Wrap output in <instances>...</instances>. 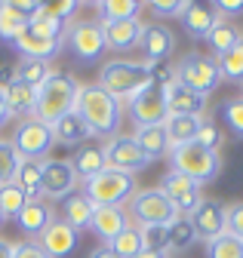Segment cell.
<instances>
[{"label": "cell", "instance_id": "obj_10", "mask_svg": "<svg viewBox=\"0 0 243 258\" xmlns=\"http://www.w3.org/2000/svg\"><path fill=\"white\" fill-rule=\"evenodd\" d=\"M65 43L71 46L74 58L83 61V64H93L102 58V52L108 49L105 46V31H102V22H68V31H65Z\"/></svg>", "mask_w": 243, "mask_h": 258}, {"label": "cell", "instance_id": "obj_7", "mask_svg": "<svg viewBox=\"0 0 243 258\" xmlns=\"http://www.w3.org/2000/svg\"><path fill=\"white\" fill-rule=\"evenodd\" d=\"M172 74L181 86H188L197 95H206V99H209V92H216L219 83H222L219 61L212 55H203V52H188L185 58H178Z\"/></svg>", "mask_w": 243, "mask_h": 258}, {"label": "cell", "instance_id": "obj_38", "mask_svg": "<svg viewBox=\"0 0 243 258\" xmlns=\"http://www.w3.org/2000/svg\"><path fill=\"white\" fill-rule=\"evenodd\" d=\"M206 258H243V240L231 237L228 231L206 243Z\"/></svg>", "mask_w": 243, "mask_h": 258}, {"label": "cell", "instance_id": "obj_12", "mask_svg": "<svg viewBox=\"0 0 243 258\" xmlns=\"http://www.w3.org/2000/svg\"><path fill=\"white\" fill-rule=\"evenodd\" d=\"M102 148H105V163H108V169L136 175V172H142L145 166H151L148 154L139 148V142H136L133 136H124V133H120V136L108 139V145H102Z\"/></svg>", "mask_w": 243, "mask_h": 258}, {"label": "cell", "instance_id": "obj_5", "mask_svg": "<svg viewBox=\"0 0 243 258\" xmlns=\"http://www.w3.org/2000/svg\"><path fill=\"white\" fill-rule=\"evenodd\" d=\"M169 166L181 175H188L191 181H197L200 187L209 184V181H216L219 172H222V157L219 151H209L197 142L191 145H181V148H172L169 151Z\"/></svg>", "mask_w": 243, "mask_h": 258}, {"label": "cell", "instance_id": "obj_37", "mask_svg": "<svg viewBox=\"0 0 243 258\" xmlns=\"http://www.w3.org/2000/svg\"><path fill=\"white\" fill-rule=\"evenodd\" d=\"M108 246L114 249V255H117V258H136V255L145 249V246H142V234H139L136 224H130L124 234H117Z\"/></svg>", "mask_w": 243, "mask_h": 258}, {"label": "cell", "instance_id": "obj_53", "mask_svg": "<svg viewBox=\"0 0 243 258\" xmlns=\"http://www.w3.org/2000/svg\"><path fill=\"white\" fill-rule=\"evenodd\" d=\"M136 258H169V252H154V249H142Z\"/></svg>", "mask_w": 243, "mask_h": 258}, {"label": "cell", "instance_id": "obj_31", "mask_svg": "<svg viewBox=\"0 0 243 258\" xmlns=\"http://www.w3.org/2000/svg\"><path fill=\"white\" fill-rule=\"evenodd\" d=\"M166 237H169V252H185L197 243V231H194L191 218L185 215H178L175 221L166 224Z\"/></svg>", "mask_w": 243, "mask_h": 258}, {"label": "cell", "instance_id": "obj_8", "mask_svg": "<svg viewBox=\"0 0 243 258\" xmlns=\"http://www.w3.org/2000/svg\"><path fill=\"white\" fill-rule=\"evenodd\" d=\"M157 89H160L163 102H166V117H203L206 114L209 99L191 92L188 86H181L172 71L157 77Z\"/></svg>", "mask_w": 243, "mask_h": 258}, {"label": "cell", "instance_id": "obj_34", "mask_svg": "<svg viewBox=\"0 0 243 258\" xmlns=\"http://www.w3.org/2000/svg\"><path fill=\"white\" fill-rule=\"evenodd\" d=\"M40 178H43V169H40V163H19V169H16V178H13V184H19L25 194H28V200H43L40 197Z\"/></svg>", "mask_w": 243, "mask_h": 258}, {"label": "cell", "instance_id": "obj_55", "mask_svg": "<svg viewBox=\"0 0 243 258\" xmlns=\"http://www.w3.org/2000/svg\"><path fill=\"white\" fill-rule=\"evenodd\" d=\"M240 99H243V83H240Z\"/></svg>", "mask_w": 243, "mask_h": 258}, {"label": "cell", "instance_id": "obj_51", "mask_svg": "<svg viewBox=\"0 0 243 258\" xmlns=\"http://www.w3.org/2000/svg\"><path fill=\"white\" fill-rule=\"evenodd\" d=\"M86 258H117V255H114V249H111L108 243H102V246H96L93 252H89Z\"/></svg>", "mask_w": 243, "mask_h": 258}, {"label": "cell", "instance_id": "obj_35", "mask_svg": "<svg viewBox=\"0 0 243 258\" xmlns=\"http://www.w3.org/2000/svg\"><path fill=\"white\" fill-rule=\"evenodd\" d=\"M49 74H52L49 61H34V58H22V61L16 64V80L28 83L31 89H37L40 83H46V80H49Z\"/></svg>", "mask_w": 243, "mask_h": 258}, {"label": "cell", "instance_id": "obj_23", "mask_svg": "<svg viewBox=\"0 0 243 258\" xmlns=\"http://www.w3.org/2000/svg\"><path fill=\"white\" fill-rule=\"evenodd\" d=\"M93 212H96V206L86 200V194H83V190L68 194V197L62 200V206H58V218H62L65 224H71L77 234H80L83 228H89V221H93Z\"/></svg>", "mask_w": 243, "mask_h": 258}, {"label": "cell", "instance_id": "obj_28", "mask_svg": "<svg viewBox=\"0 0 243 258\" xmlns=\"http://www.w3.org/2000/svg\"><path fill=\"white\" fill-rule=\"evenodd\" d=\"M240 40H243V34L237 31V25H234V22H228V19H222V22H219V25L206 34V46H209V52L216 55V58H219V55H225L228 49H234Z\"/></svg>", "mask_w": 243, "mask_h": 258}, {"label": "cell", "instance_id": "obj_20", "mask_svg": "<svg viewBox=\"0 0 243 258\" xmlns=\"http://www.w3.org/2000/svg\"><path fill=\"white\" fill-rule=\"evenodd\" d=\"M102 31H105V46L108 49H114V52L139 49V37H142V22L139 19H130V22H102Z\"/></svg>", "mask_w": 243, "mask_h": 258}, {"label": "cell", "instance_id": "obj_44", "mask_svg": "<svg viewBox=\"0 0 243 258\" xmlns=\"http://www.w3.org/2000/svg\"><path fill=\"white\" fill-rule=\"evenodd\" d=\"M194 142H197V145H203V148H209V151H219V145H222V129H219L216 123H212L209 117H203Z\"/></svg>", "mask_w": 243, "mask_h": 258}, {"label": "cell", "instance_id": "obj_16", "mask_svg": "<svg viewBox=\"0 0 243 258\" xmlns=\"http://www.w3.org/2000/svg\"><path fill=\"white\" fill-rule=\"evenodd\" d=\"M127 114H130V120L136 123V129H139V126H157V123H163V120H166V102H163L157 83L151 86L148 92H142L139 99H133V102L127 105Z\"/></svg>", "mask_w": 243, "mask_h": 258}, {"label": "cell", "instance_id": "obj_9", "mask_svg": "<svg viewBox=\"0 0 243 258\" xmlns=\"http://www.w3.org/2000/svg\"><path fill=\"white\" fill-rule=\"evenodd\" d=\"M133 221H136V228L139 224H169L178 218L175 206L166 200V194L160 187H142L133 194V200H130V212H127Z\"/></svg>", "mask_w": 243, "mask_h": 258}, {"label": "cell", "instance_id": "obj_49", "mask_svg": "<svg viewBox=\"0 0 243 258\" xmlns=\"http://www.w3.org/2000/svg\"><path fill=\"white\" fill-rule=\"evenodd\" d=\"M16 80V64H10V61H0V89L4 86H10Z\"/></svg>", "mask_w": 243, "mask_h": 258}, {"label": "cell", "instance_id": "obj_52", "mask_svg": "<svg viewBox=\"0 0 243 258\" xmlns=\"http://www.w3.org/2000/svg\"><path fill=\"white\" fill-rule=\"evenodd\" d=\"M13 246H16V243H10V240L0 237V258H13Z\"/></svg>", "mask_w": 243, "mask_h": 258}, {"label": "cell", "instance_id": "obj_47", "mask_svg": "<svg viewBox=\"0 0 243 258\" xmlns=\"http://www.w3.org/2000/svg\"><path fill=\"white\" fill-rule=\"evenodd\" d=\"M46 10H49L58 22H65V25H68V19L80 10V4H77V0H68V4H46Z\"/></svg>", "mask_w": 243, "mask_h": 258}, {"label": "cell", "instance_id": "obj_17", "mask_svg": "<svg viewBox=\"0 0 243 258\" xmlns=\"http://www.w3.org/2000/svg\"><path fill=\"white\" fill-rule=\"evenodd\" d=\"M225 212H228L225 203L203 197V203L191 212V224H194V231H197V240L209 243V240H216L219 234H225Z\"/></svg>", "mask_w": 243, "mask_h": 258}, {"label": "cell", "instance_id": "obj_50", "mask_svg": "<svg viewBox=\"0 0 243 258\" xmlns=\"http://www.w3.org/2000/svg\"><path fill=\"white\" fill-rule=\"evenodd\" d=\"M10 120H13V114H10V108H7V95H4V89H0V129H4Z\"/></svg>", "mask_w": 243, "mask_h": 258}, {"label": "cell", "instance_id": "obj_19", "mask_svg": "<svg viewBox=\"0 0 243 258\" xmlns=\"http://www.w3.org/2000/svg\"><path fill=\"white\" fill-rule=\"evenodd\" d=\"M127 228H130V215H127L124 206H102V209L93 212V221H89V231H93L102 243H111Z\"/></svg>", "mask_w": 243, "mask_h": 258}, {"label": "cell", "instance_id": "obj_48", "mask_svg": "<svg viewBox=\"0 0 243 258\" xmlns=\"http://www.w3.org/2000/svg\"><path fill=\"white\" fill-rule=\"evenodd\" d=\"M13 258H49L37 243H16L13 246Z\"/></svg>", "mask_w": 243, "mask_h": 258}, {"label": "cell", "instance_id": "obj_29", "mask_svg": "<svg viewBox=\"0 0 243 258\" xmlns=\"http://www.w3.org/2000/svg\"><path fill=\"white\" fill-rule=\"evenodd\" d=\"M4 95H7V108H10L13 120L16 117H31V111H34V89L28 83L13 80L10 86H4Z\"/></svg>", "mask_w": 243, "mask_h": 258}, {"label": "cell", "instance_id": "obj_22", "mask_svg": "<svg viewBox=\"0 0 243 258\" xmlns=\"http://www.w3.org/2000/svg\"><path fill=\"white\" fill-rule=\"evenodd\" d=\"M13 46L19 49V55L22 58H34V61H49V58H55L58 52H62V40H46V37H40V34H34V31H22V34L13 40Z\"/></svg>", "mask_w": 243, "mask_h": 258}, {"label": "cell", "instance_id": "obj_42", "mask_svg": "<svg viewBox=\"0 0 243 258\" xmlns=\"http://www.w3.org/2000/svg\"><path fill=\"white\" fill-rule=\"evenodd\" d=\"M222 120L228 123V129L237 139H243V99H240V95H237V99H228L222 105Z\"/></svg>", "mask_w": 243, "mask_h": 258}, {"label": "cell", "instance_id": "obj_46", "mask_svg": "<svg viewBox=\"0 0 243 258\" xmlns=\"http://www.w3.org/2000/svg\"><path fill=\"white\" fill-rule=\"evenodd\" d=\"M212 10H216L222 19L231 22V16H240L243 13V0H212Z\"/></svg>", "mask_w": 243, "mask_h": 258}, {"label": "cell", "instance_id": "obj_3", "mask_svg": "<svg viewBox=\"0 0 243 258\" xmlns=\"http://www.w3.org/2000/svg\"><path fill=\"white\" fill-rule=\"evenodd\" d=\"M77 89H80V83L71 74L52 71L49 80L34 89V111H31V117L46 123V126H52L55 120H62L65 114H71L77 108Z\"/></svg>", "mask_w": 243, "mask_h": 258}, {"label": "cell", "instance_id": "obj_41", "mask_svg": "<svg viewBox=\"0 0 243 258\" xmlns=\"http://www.w3.org/2000/svg\"><path fill=\"white\" fill-rule=\"evenodd\" d=\"M19 154L13 151V145H10V139H0V187L4 184H10L13 178H16V169H19Z\"/></svg>", "mask_w": 243, "mask_h": 258}, {"label": "cell", "instance_id": "obj_18", "mask_svg": "<svg viewBox=\"0 0 243 258\" xmlns=\"http://www.w3.org/2000/svg\"><path fill=\"white\" fill-rule=\"evenodd\" d=\"M178 22H181V28H185L188 37L206 40V34L222 22V16L212 10V4H194V0H188V7H185V13H181Z\"/></svg>", "mask_w": 243, "mask_h": 258}, {"label": "cell", "instance_id": "obj_21", "mask_svg": "<svg viewBox=\"0 0 243 258\" xmlns=\"http://www.w3.org/2000/svg\"><path fill=\"white\" fill-rule=\"evenodd\" d=\"M52 218H58V215L52 212V206H49L46 200H28L25 209L16 215V224H19V231H22L25 237L37 240V237L49 228V221H52Z\"/></svg>", "mask_w": 243, "mask_h": 258}, {"label": "cell", "instance_id": "obj_30", "mask_svg": "<svg viewBox=\"0 0 243 258\" xmlns=\"http://www.w3.org/2000/svg\"><path fill=\"white\" fill-rule=\"evenodd\" d=\"M96 10L102 22H130V19H139L145 4H139V0H99Z\"/></svg>", "mask_w": 243, "mask_h": 258}, {"label": "cell", "instance_id": "obj_24", "mask_svg": "<svg viewBox=\"0 0 243 258\" xmlns=\"http://www.w3.org/2000/svg\"><path fill=\"white\" fill-rule=\"evenodd\" d=\"M52 139H55V145L77 148V145L89 142L93 136H89V129H86V123L80 120V114L71 111V114H65L62 120H55V123H52Z\"/></svg>", "mask_w": 243, "mask_h": 258}, {"label": "cell", "instance_id": "obj_2", "mask_svg": "<svg viewBox=\"0 0 243 258\" xmlns=\"http://www.w3.org/2000/svg\"><path fill=\"white\" fill-rule=\"evenodd\" d=\"M80 120L86 123L93 139H114L120 136V123H124V105L114 95H108L99 83H89L77 89V108Z\"/></svg>", "mask_w": 243, "mask_h": 258}, {"label": "cell", "instance_id": "obj_36", "mask_svg": "<svg viewBox=\"0 0 243 258\" xmlns=\"http://www.w3.org/2000/svg\"><path fill=\"white\" fill-rule=\"evenodd\" d=\"M216 61H219L222 80H228V83H243V40H240L234 49H228L225 55H219Z\"/></svg>", "mask_w": 243, "mask_h": 258}, {"label": "cell", "instance_id": "obj_1", "mask_svg": "<svg viewBox=\"0 0 243 258\" xmlns=\"http://www.w3.org/2000/svg\"><path fill=\"white\" fill-rule=\"evenodd\" d=\"M157 83V71L148 61H133V58H111L102 64L99 71V86L114 95L120 105H130L133 99H139L142 92H148Z\"/></svg>", "mask_w": 243, "mask_h": 258}, {"label": "cell", "instance_id": "obj_39", "mask_svg": "<svg viewBox=\"0 0 243 258\" xmlns=\"http://www.w3.org/2000/svg\"><path fill=\"white\" fill-rule=\"evenodd\" d=\"M28 203V194L19 187V184H4L0 187V212H4V218H16Z\"/></svg>", "mask_w": 243, "mask_h": 258}, {"label": "cell", "instance_id": "obj_43", "mask_svg": "<svg viewBox=\"0 0 243 258\" xmlns=\"http://www.w3.org/2000/svg\"><path fill=\"white\" fill-rule=\"evenodd\" d=\"M145 7L154 13L157 19H181L188 0H151V4H145Z\"/></svg>", "mask_w": 243, "mask_h": 258}, {"label": "cell", "instance_id": "obj_6", "mask_svg": "<svg viewBox=\"0 0 243 258\" xmlns=\"http://www.w3.org/2000/svg\"><path fill=\"white\" fill-rule=\"evenodd\" d=\"M13 151L19 154V160L25 163H43L49 157L55 139H52V126L34 120V117H22L13 129V139H10Z\"/></svg>", "mask_w": 243, "mask_h": 258}, {"label": "cell", "instance_id": "obj_26", "mask_svg": "<svg viewBox=\"0 0 243 258\" xmlns=\"http://www.w3.org/2000/svg\"><path fill=\"white\" fill-rule=\"evenodd\" d=\"M71 163L77 169V178H83V181L93 178V175H99L102 169H108V163H105V148L102 145H80Z\"/></svg>", "mask_w": 243, "mask_h": 258}, {"label": "cell", "instance_id": "obj_14", "mask_svg": "<svg viewBox=\"0 0 243 258\" xmlns=\"http://www.w3.org/2000/svg\"><path fill=\"white\" fill-rule=\"evenodd\" d=\"M80 243V234L71 228V224H65L62 218H52L49 228L37 237V246L49 255V258H68Z\"/></svg>", "mask_w": 243, "mask_h": 258}, {"label": "cell", "instance_id": "obj_4", "mask_svg": "<svg viewBox=\"0 0 243 258\" xmlns=\"http://www.w3.org/2000/svg\"><path fill=\"white\" fill-rule=\"evenodd\" d=\"M136 190H139L136 175L117 172V169H102L99 175L83 181V194L96 209H102V206H130Z\"/></svg>", "mask_w": 243, "mask_h": 258}, {"label": "cell", "instance_id": "obj_54", "mask_svg": "<svg viewBox=\"0 0 243 258\" xmlns=\"http://www.w3.org/2000/svg\"><path fill=\"white\" fill-rule=\"evenodd\" d=\"M4 221H7V218H4V212H0V228H4Z\"/></svg>", "mask_w": 243, "mask_h": 258}, {"label": "cell", "instance_id": "obj_13", "mask_svg": "<svg viewBox=\"0 0 243 258\" xmlns=\"http://www.w3.org/2000/svg\"><path fill=\"white\" fill-rule=\"evenodd\" d=\"M160 190L166 194V200L175 206V212H178V215H185V218H191V212H194V209L203 203L200 184H197V181H191L188 175L175 172V169H169V172L163 175V181H160Z\"/></svg>", "mask_w": 243, "mask_h": 258}, {"label": "cell", "instance_id": "obj_45", "mask_svg": "<svg viewBox=\"0 0 243 258\" xmlns=\"http://www.w3.org/2000/svg\"><path fill=\"white\" fill-rule=\"evenodd\" d=\"M225 231H228L231 237L243 240V200L228 206V212H225Z\"/></svg>", "mask_w": 243, "mask_h": 258}, {"label": "cell", "instance_id": "obj_33", "mask_svg": "<svg viewBox=\"0 0 243 258\" xmlns=\"http://www.w3.org/2000/svg\"><path fill=\"white\" fill-rule=\"evenodd\" d=\"M28 31H34V34H40V37H46V40H62V43H65V31H68V25L58 22V19L43 7V13H37L31 22H28Z\"/></svg>", "mask_w": 243, "mask_h": 258}, {"label": "cell", "instance_id": "obj_32", "mask_svg": "<svg viewBox=\"0 0 243 258\" xmlns=\"http://www.w3.org/2000/svg\"><path fill=\"white\" fill-rule=\"evenodd\" d=\"M25 28H28V19L13 10L10 0H0V40H4V43H13Z\"/></svg>", "mask_w": 243, "mask_h": 258}, {"label": "cell", "instance_id": "obj_25", "mask_svg": "<svg viewBox=\"0 0 243 258\" xmlns=\"http://www.w3.org/2000/svg\"><path fill=\"white\" fill-rule=\"evenodd\" d=\"M133 139L139 142V148L148 154V160L154 163V160H163V157H169V139H166V129H163V123H157V126H139L136 133H133Z\"/></svg>", "mask_w": 243, "mask_h": 258}, {"label": "cell", "instance_id": "obj_40", "mask_svg": "<svg viewBox=\"0 0 243 258\" xmlns=\"http://www.w3.org/2000/svg\"><path fill=\"white\" fill-rule=\"evenodd\" d=\"M142 246L154 249V252H169V237H166V224H139Z\"/></svg>", "mask_w": 243, "mask_h": 258}, {"label": "cell", "instance_id": "obj_27", "mask_svg": "<svg viewBox=\"0 0 243 258\" xmlns=\"http://www.w3.org/2000/svg\"><path fill=\"white\" fill-rule=\"evenodd\" d=\"M203 117H166L163 129H166V139L169 148H181V145H191L197 139V129H200Z\"/></svg>", "mask_w": 243, "mask_h": 258}, {"label": "cell", "instance_id": "obj_15", "mask_svg": "<svg viewBox=\"0 0 243 258\" xmlns=\"http://www.w3.org/2000/svg\"><path fill=\"white\" fill-rule=\"evenodd\" d=\"M139 49L145 52V61L148 64H157V61H166L172 52H175V37L166 25H142V37H139Z\"/></svg>", "mask_w": 243, "mask_h": 258}, {"label": "cell", "instance_id": "obj_11", "mask_svg": "<svg viewBox=\"0 0 243 258\" xmlns=\"http://www.w3.org/2000/svg\"><path fill=\"white\" fill-rule=\"evenodd\" d=\"M40 169H43V178H40V197L49 203V200H58L62 203L68 194H74L77 190V169H74V163L71 160H52V157H46L43 163H40Z\"/></svg>", "mask_w": 243, "mask_h": 258}]
</instances>
